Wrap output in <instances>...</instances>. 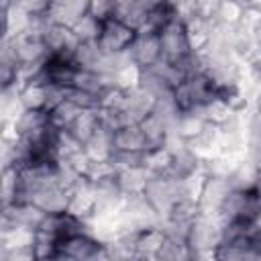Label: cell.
Listing matches in <instances>:
<instances>
[{
  "label": "cell",
  "mask_w": 261,
  "mask_h": 261,
  "mask_svg": "<svg viewBox=\"0 0 261 261\" xmlns=\"http://www.w3.org/2000/svg\"><path fill=\"white\" fill-rule=\"evenodd\" d=\"M33 261H57L55 257H47V259H33Z\"/></svg>",
  "instance_id": "8"
},
{
  "label": "cell",
  "mask_w": 261,
  "mask_h": 261,
  "mask_svg": "<svg viewBox=\"0 0 261 261\" xmlns=\"http://www.w3.org/2000/svg\"><path fill=\"white\" fill-rule=\"evenodd\" d=\"M126 57H128L130 65L139 71L157 67L163 61L159 33L157 31H141L137 35V39L133 41L130 49L126 51Z\"/></svg>",
  "instance_id": "1"
},
{
  "label": "cell",
  "mask_w": 261,
  "mask_h": 261,
  "mask_svg": "<svg viewBox=\"0 0 261 261\" xmlns=\"http://www.w3.org/2000/svg\"><path fill=\"white\" fill-rule=\"evenodd\" d=\"M102 126H104V124H102L100 110H84V112L75 118V122L67 128V133H69L82 147H86V145L98 135V130H100Z\"/></svg>",
  "instance_id": "6"
},
{
  "label": "cell",
  "mask_w": 261,
  "mask_h": 261,
  "mask_svg": "<svg viewBox=\"0 0 261 261\" xmlns=\"http://www.w3.org/2000/svg\"><path fill=\"white\" fill-rule=\"evenodd\" d=\"M55 259H57V261H71V259H67V257H61V255H59V257H55Z\"/></svg>",
  "instance_id": "9"
},
{
  "label": "cell",
  "mask_w": 261,
  "mask_h": 261,
  "mask_svg": "<svg viewBox=\"0 0 261 261\" xmlns=\"http://www.w3.org/2000/svg\"><path fill=\"white\" fill-rule=\"evenodd\" d=\"M106 251V243L98 241L90 232H80L59 241L57 257H67L71 261H96Z\"/></svg>",
  "instance_id": "3"
},
{
  "label": "cell",
  "mask_w": 261,
  "mask_h": 261,
  "mask_svg": "<svg viewBox=\"0 0 261 261\" xmlns=\"http://www.w3.org/2000/svg\"><path fill=\"white\" fill-rule=\"evenodd\" d=\"M151 8H153V2H135V0L116 2L112 16L118 18L120 22H124L126 27H130L133 31L141 33V31L147 29Z\"/></svg>",
  "instance_id": "5"
},
{
  "label": "cell",
  "mask_w": 261,
  "mask_h": 261,
  "mask_svg": "<svg viewBox=\"0 0 261 261\" xmlns=\"http://www.w3.org/2000/svg\"><path fill=\"white\" fill-rule=\"evenodd\" d=\"M82 112H84V110H80L73 102L65 100V102H61L57 108L51 110V126H53L55 130H67V128L75 122V118H77Z\"/></svg>",
  "instance_id": "7"
},
{
  "label": "cell",
  "mask_w": 261,
  "mask_h": 261,
  "mask_svg": "<svg viewBox=\"0 0 261 261\" xmlns=\"http://www.w3.org/2000/svg\"><path fill=\"white\" fill-rule=\"evenodd\" d=\"M110 141H112V155H147L151 151L149 139L141 128V124H128L110 130Z\"/></svg>",
  "instance_id": "4"
},
{
  "label": "cell",
  "mask_w": 261,
  "mask_h": 261,
  "mask_svg": "<svg viewBox=\"0 0 261 261\" xmlns=\"http://www.w3.org/2000/svg\"><path fill=\"white\" fill-rule=\"evenodd\" d=\"M137 35H139L137 31H133L118 18L110 16L100 24V35L96 41L104 55H124L130 49Z\"/></svg>",
  "instance_id": "2"
}]
</instances>
